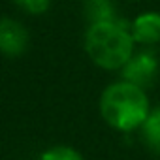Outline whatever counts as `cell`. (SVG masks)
<instances>
[{
  "instance_id": "obj_1",
  "label": "cell",
  "mask_w": 160,
  "mask_h": 160,
  "mask_svg": "<svg viewBox=\"0 0 160 160\" xmlns=\"http://www.w3.org/2000/svg\"><path fill=\"white\" fill-rule=\"evenodd\" d=\"M98 109L109 128L126 134L143 126L151 113V104L145 89L119 79L102 91Z\"/></svg>"
},
{
  "instance_id": "obj_6",
  "label": "cell",
  "mask_w": 160,
  "mask_h": 160,
  "mask_svg": "<svg viewBox=\"0 0 160 160\" xmlns=\"http://www.w3.org/2000/svg\"><path fill=\"white\" fill-rule=\"evenodd\" d=\"M83 12H85V17L89 21V25L119 21L113 0H85Z\"/></svg>"
},
{
  "instance_id": "obj_2",
  "label": "cell",
  "mask_w": 160,
  "mask_h": 160,
  "mask_svg": "<svg viewBox=\"0 0 160 160\" xmlns=\"http://www.w3.org/2000/svg\"><path fill=\"white\" fill-rule=\"evenodd\" d=\"M83 45L92 64L106 72H121L136 53V42L130 28L121 21L89 25Z\"/></svg>"
},
{
  "instance_id": "obj_9",
  "label": "cell",
  "mask_w": 160,
  "mask_h": 160,
  "mask_svg": "<svg viewBox=\"0 0 160 160\" xmlns=\"http://www.w3.org/2000/svg\"><path fill=\"white\" fill-rule=\"evenodd\" d=\"M15 4L30 15H42L49 10L51 0H15Z\"/></svg>"
},
{
  "instance_id": "obj_3",
  "label": "cell",
  "mask_w": 160,
  "mask_h": 160,
  "mask_svg": "<svg viewBox=\"0 0 160 160\" xmlns=\"http://www.w3.org/2000/svg\"><path fill=\"white\" fill-rule=\"evenodd\" d=\"M30 34L27 27L13 17H0V55L17 58L27 53Z\"/></svg>"
},
{
  "instance_id": "obj_8",
  "label": "cell",
  "mask_w": 160,
  "mask_h": 160,
  "mask_svg": "<svg viewBox=\"0 0 160 160\" xmlns=\"http://www.w3.org/2000/svg\"><path fill=\"white\" fill-rule=\"evenodd\" d=\"M38 160H85L83 154L70 145H53L45 149Z\"/></svg>"
},
{
  "instance_id": "obj_7",
  "label": "cell",
  "mask_w": 160,
  "mask_h": 160,
  "mask_svg": "<svg viewBox=\"0 0 160 160\" xmlns=\"http://www.w3.org/2000/svg\"><path fill=\"white\" fill-rule=\"evenodd\" d=\"M139 134H141L145 147L151 152L160 154V106L151 108V113L145 119L143 126L139 128Z\"/></svg>"
},
{
  "instance_id": "obj_4",
  "label": "cell",
  "mask_w": 160,
  "mask_h": 160,
  "mask_svg": "<svg viewBox=\"0 0 160 160\" xmlns=\"http://www.w3.org/2000/svg\"><path fill=\"white\" fill-rule=\"evenodd\" d=\"M156 73H158V57L151 49L134 53L132 58L121 70V75H122L124 81L134 83L141 89H145L147 85L152 83Z\"/></svg>"
},
{
  "instance_id": "obj_5",
  "label": "cell",
  "mask_w": 160,
  "mask_h": 160,
  "mask_svg": "<svg viewBox=\"0 0 160 160\" xmlns=\"http://www.w3.org/2000/svg\"><path fill=\"white\" fill-rule=\"evenodd\" d=\"M130 34L136 45L152 47L160 43V13L158 12H143L130 23Z\"/></svg>"
}]
</instances>
